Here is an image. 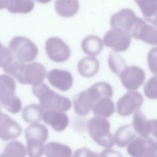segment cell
<instances>
[{
  "label": "cell",
  "mask_w": 157,
  "mask_h": 157,
  "mask_svg": "<svg viewBox=\"0 0 157 157\" xmlns=\"http://www.w3.org/2000/svg\"><path fill=\"white\" fill-rule=\"evenodd\" d=\"M113 89L111 85L105 82L96 83L90 88L80 92L74 98L75 112L80 116L89 113L93 105L101 98H112Z\"/></svg>",
  "instance_id": "cell-1"
},
{
  "label": "cell",
  "mask_w": 157,
  "mask_h": 157,
  "mask_svg": "<svg viewBox=\"0 0 157 157\" xmlns=\"http://www.w3.org/2000/svg\"><path fill=\"white\" fill-rule=\"evenodd\" d=\"M32 90L33 94L39 98L40 105L44 110L66 112L71 107L72 103L69 98L56 93L44 83L33 86Z\"/></svg>",
  "instance_id": "cell-2"
},
{
  "label": "cell",
  "mask_w": 157,
  "mask_h": 157,
  "mask_svg": "<svg viewBox=\"0 0 157 157\" xmlns=\"http://www.w3.org/2000/svg\"><path fill=\"white\" fill-rule=\"evenodd\" d=\"M16 84L13 78L8 74L0 75V103L4 109L12 113L21 110L20 99L15 94Z\"/></svg>",
  "instance_id": "cell-3"
},
{
  "label": "cell",
  "mask_w": 157,
  "mask_h": 157,
  "mask_svg": "<svg viewBox=\"0 0 157 157\" xmlns=\"http://www.w3.org/2000/svg\"><path fill=\"white\" fill-rule=\"evenodd\" d=\"M110 123L105 118L95 117L91 118L87 128L91 139L98 145L110 148L114 145V138L110 131Z\"/></svg>",
  "instance_id": "cell-4"
},
{
  "label": "cell",
  "mask_w": 157,
  "mask_h": 157,
  "mask_svg": "<svg viewBox=\"0 0 157 157\" xmlns=\"http://www.w3.org/2000/svg\"><path fill=\"white\" fill-rule=\"evenodd\" d=\"M9 48L15 58L25 63L34 60L38 54V48L35 44L22 36H16L12 39Z\"/></svg>",
  "instance_id": "cell-5"
},
{
  "label": "cell",
  "mask_w": 157,
  "mask_h": 157,
  "mask_svg": "<svg viewBox=\"0 0 157 157\" xmlns=\"http://www.w3.org/2000/svg\"><path fill=\"white\" fill-rule=\"evenodd\" d=\"M131 33L124 29L112 28L104 35L103 44L107 47L112 48L116 52L126 51L131 42Z\"/></svg>",
  "instance_id": "cell-6"
},
{
  "label": "cell",
  "mask_w": 157,
  "mask_h": 157,
  "mask_svg": "<svg viewBox=\"0 0 157 157\" xmlns=\"http://www.w3.org/2000/svg\"><path fill=\"white\" fill-rule=\"evenodd\" d=\"M45 49L48 57L56 63L66 61L71 55L69 47L58 37L48 38L45 42Z\"/></svg>",
  "instance_id": "cell-7"
},
{
  "label": "cell",
  "mask_w": 157,
  "mask_h": 157,
  "mask_svg": "<svg viewBox=\"0 0 157 157\" xmlns=\"http://www.w3.org/2000/svg\"><path fill=\"white\" fill-rule=\"evenodd\" d=\"M144 102V98L139 92L129 91L117 102L118 113L123 117L131 115L138 110Z\"/></svg>",
  "instance_id": "cell-8"
},
{
  "label": "cell",
  "mask_w": 157,
  "mask_h": 157,
  "mask_svg": "<svg viewBox=\"0 0 157 157\" xmlns=\"http://www.w3.org/2000/svg\"><path fill=\"white\" fill-rule=\"evenodd\" d=\"M131 36L152 45H157V25H152L138 17L131 31Z\"/></svg>",
  "instance_id": "cell-9"
},
{
  "label": "cell",
  "mask_w": 157,
  "mask_h": 157,
  "mask_svg": "<svg viewBox=\"0 0 157 157\" xmlns=\"http://www.w3.org/2000/svg\"><path fill=\"white\" fill-rule=\"evenodd\" d=\"M155 140L151 137H137L129 143L127 151L132 157H155Z\"/></svg>",
  "instance_id": "cell-10"
},
{
  "label": "cell",
  "mask_w": 157,
  "mask_h": 157,
  "mask_svg": "<svg viewBox=\"0 0 157 157\" xmlns=\"http://www.w3.org/2000/svg\"><path fill=\"white\" fill-rule=\"evenodd\" d=\"M124 87L130 91L139 88L144 82L145 73L138 66H127L119 75Z\"/></svg>",
  "instance_id": "cell-11"
},
{
  "label": "cell",
  "mask_w": 157,
  "mask_h": 157,
  "mask_svg": "<svg viewBox=\"0 0 157 157\" xmlns=\"http://www.w3.org/2000/svg\"><path fill=\"white\" fill-rule=\"evenodd\" d=\"M47 75V70L43 64L33 62L26 64L20 83L36 86L43 83Z\"/></svg>",
  "instance_id": "cell-12"
},
{
  "label": "cell",
  "mask_w": 157,
  "mask_h": 157,
  "mask_svg": "<svg viewBox=\"0 0 157 157\" xmlns=\"http://www.w3.org/2000/svg\"><path fill=\"white\" fill-rule=\"evenodd\" d=\"M137 19L138 17L131 9H123L112 15L110 25L112 28L124 29L131 33Z\"/></svg>",
  "instance_id": "cell-13"
},
{
  "label": "cell",
  "mask_w": 157,
  "mask_h": 157,
  "mask_svg": "<svg viewBox=\"0 0 157 157\" xmlns=\"http://www.w3.org/2000/svg\"><path fill=\"white\" fill-rule=\"evenodd\" d=\"M22 132L19 124L8 115L2 113L0 115V139L4 141L18 138Z\"/></svg>",
  "instance_id": "cell-14"
},
{
  "label": "cell",
  "mask_w": 157,
  "mask_h": 157,
  "mask_svg": "<svg viewBox=\"0 0 157 157\" xmlns=\"http://www.w3.org/2000/svg\"><path fill=\"white\" fill-rule=\"evenodd\" d=\"M47 77L52 86L62 91L69 90L73 84L72 75L66 70L53 69L48 72Z\"/></svg>",
  "instance_id": "cell-15"
},
{
  "label": "cell",
  "mask_w": 157,
  "mask_h": 157,
  "mask_svg": "<svg viewBox=\"0 0 157 157\" xmlns=\"http://www.w3.org/2000/svg\"><path fill=\"white\" fill-rule=\"evenodd\" d=\"M42 120L58 132L64 130L69 122L67 115L64 112L51 109L47 110L44 113Z\"/></svg>",
  "instance_id": "cell-16"
},
{
  "label": "cell",
  "mask_w": 157,
  "mask_h": 157,
  "mask_svg": "<svg viewBox=\"0 0 157 157\" xmlns=\"http://www.w3.org/2000/svg\"><path fill=\"white\" fill-rule=\"evenodd\" d=\"M146 21L157 25V0H135Z\"/></svg>",
  "instance_id": "cell-17"
},
{
  "label": "cell",
  "mask_w": 157,
  "mask_h": 157,
  "mask_svg": "<svg viewBox=\"0 0 157 157\" xmlns=\"http://www.w3.org/2000/svg\"><path fill=\"white\" fill-rule=\"evenodd\" d=\"M81 47L85 54L94 56L101 52L103 48V42L98 36L90 34L83 39Z\"/></svg>",
  "instance_id": "cell-18"
},
{
  "label": "cell",
  "mask_w": 157,
  "mask_h": 157,
  "mask_svg": "<svg viewBox=\"0 0 157 157\" xmlns=\"http://www.w3.org/2000/svg\"><path fill=\"white\" fill-rule=\"evenodd\" d=\"M99 69V61L93 56H86L81 59L77 64L79 74L85 77H91L95 75Z\"/></svg>",
  "instance_id": "cell-19"
},
{
  "label": "cell",
  "mask_w": 157,
  "mask_h": 157,
  "mask_svg": "<svg viewBox=\"0 0 157 157\" xmlns=\"http://www.w3.org/2000/svg\"><path fill=\"white\" fill-rule=\"evenodd\" d=\"M78 0H56L55 9L56 12L62 17H72L79 10Z\"/></svg>",
  "instance_id": "cell-20"
},
{
  "label": "cell",
  "mask_w": 157,
  "mask_h": 157,
  "mask_svg": "<svg viewBox=\"0 0 157 157\" xmlns=\"http://www.w3.org/2000/svg\"><path fill=\"white\" fill-rule=\"evenodd\" d=\"M91 110L96 117L106 118L110 117L115 112V107L110 98L102 97L93 105Z\"/></svg>",
  "instance_id": "cell-21"
},
{
  "label": "cell",
  "mask_w": 157,
  "mask_h": 157,
  "mask_svg": "<svg viewBox=\"0 0 157 157\" xmlns=\"http://www.w3.org/2000/svg\"><path fill=\"white\" fill-rule=\"evenodd\" d=\"M132 126L140 137H148L151 133L150 121L148 120L144 114L139 110L135 112L132 119Z\"/></svg>",
  "instance_id": "cell-22"
},
{
  "label": "cell",
  "mask_w": 157,
  "mask_h": 157,
  "mask_svg": "<svg viewBox=\"0 0 157 157\" xmlns=\"http://www.w3.org/2000/svg\"><path fill=\"white\" fill-rule=\"evenodd\" d=\"M136 133L133 126L125 124L120 127L116 131L114 142L120 147H124L136 137Z\"/></svg>",
  "instance_id": "cell-23"
},
{
  "label": "cell",
  "mask_w": 157,
  "mask_h": 157,
  "mask_svg": "<svg viewBox=\"0 0 157 157\" xmlns=\"http://www.w3.org/2000/svg\"><path fill=\"white\" fill-rule=\"evenodd\" d=\"M47 157H71L72 150L69 147L56 142L47 143L45 147Z\"/></svg>",
  "instance_id": "cell-24"
},
{
  "label": "cell",
  "mask_w": 157,
  "mask_h": 157,
  "mask_svg": "<svg viewBox=\"0 0 157 157\" xmlns=\"http://www.w3.org/2000/svg\"><path fill=\"white\" fill-rule=\"evenodd\" d=\"M48 135L47 127L44 124L39 123H32L25 131V136L26 140H38L45 143L48 138Z\"/></svg>",
  "instance_id": "cell-25"
},
{
  "label": "cell",
  "mask_w": 157,
  "mask_h": 157,
  "mask_svg": "<svg viewBox=\"0 0 157 157\" xmlns=\"http://www.w3.org/2000/svg\"><path fill=\"white\" fill-rule=\"evenodd\" d=\"M44 113V109L40 105L31 104L23 108L21 115L25 122L37 123L42 119Z\"/></svg>",
  "instance_id": "cell-26"
},
{
  "label": "cell",
  "mask_w": 157,
  "mask_h": 157,
  "mask_svg": "<svg viewBox=\"0 0 157 157\" xmlns=\"http://www.w3.org/2000/svg\"><path fill=\"white\" fill-rule=\"evenodd\" d=\"M34 7V0H9L7 9L12 13H28Z\"/></svg>",
  "instance_id": "cell-27"
},
{
  "label": "cell",
  "mask_w": 157,
  "mask_h": 157,
  "mask_svg": "<svg viewBox=\"0 0 157 157\" xmlns=\"http://www.w3.org/2000/svg\"><path fill=\"white\" fill-rule=\"evenodd\" d=\"M25 66V62L13 56L12 59L2 68L4 72L15 77L20 83Z\"/></svg>",
  "instance_id": "cell-28"
},
{
  "label": "cell",
  "mask_w": 157,
  "mask_h": 157,
  "mask_svg": "<svg viewBox=\"0 0 157 157\" xmlns=\"http://www.w3.org/2000/svg\"><path fill=\"white\" fill-rule=\"evenodd\" d=\"M26 149L20 142L13 140L5 147L4 151L0 154V157H25Z\"/></svg>",
  "instance_id": "cell-29"
},
{
  "label": "cell",
  "mask_w": 157,
  "mask_h": 157,
  "mask_svg": "<svg viewBox=\"0 0 157 157\" xmlns=\"http://www.w3.org/2000/svg\"><path fill=\"white\" fill-rule=\"evenodd\" d=\"M108 63L110 69L117 75H120L127 67L124 59L115 52H112L110 53L108 59Z\"/></svg>",
  "instance_id": "cell-30"
},
{
  "label": "cell",
  "mask_w": 157,
  "mask_h": 157,
  "mask_svg": "<svg viewBox=\"0 0 157 157\" xmlns=\"http://www.w3.org/2000/svg\"><path fill=\"white\" fill-rule=\"evenodd\" d=\"M26 151L29 157H41L44 152L45 148L42 141L28 139L26 140Z\"/></svg>",
  "instance_id": "cell-31"
},
{
  "label": "cell",
  "mask_w": 157,
  "mask_h": 157,
  "mask_svg": "<svg viewBox=\"0 0 157 157\" xmlns=\"http://www.w3.org/2000/svg\"><path fill=\"white\" fill-rule=\"evenodd\" d=\"M144 94L149 99H157V75L152 76L144 86Z\"/></svg>",
  "instance_id": "cell-32"
},
{
  "label": "cell",
  "mask_w": 157,
  "mask_h": 157,
  "mask_svg": "<svg viewBox=\"0 0 157 157\" xmlns=\"http://www.w3.org/2000/svg\"><path fill=\"white\" fill-rule=\"evenodd\" d=\"M147 63L151 72L157 75V47L152 48L148 52Z\"/></svg>",
  "instance_id": "cell-33"
},
{
  "label": "cell",
  "mask_w": 157,
  "mask_h": 157,
  "mask_svg": "<svg viewBox=\"0 0 157 157\" xmlns=\"http://www.w3.org/2000/svg\"><path fill=\"white\" fill-rule=\"evenodd\" d=\"M72 157H101L97 152H94L86 147H82L76 150Z\"/></svg>",
  "instance_id": "cell-34"
},
{
  "label": "cell",
  "mask_w": 157,
  "mask_h": 157,
  "mask_svg": "<svg viewBox=\"0 0 157 157\" xmlns=\"http://www.w3.org/2000/svg\"><path fill=\"white\" fill-rule=\"evenodd\" d=\"M100 155L101 157H123L120 152L110 148L104 150Z\"/></svg>",
  "instance_id": "cell-35"
},
{
  "label": "cell",
  "mask_w": 157,
  "mask_h": 157,
  "mask_svg": "<svg viewBox=\"0 0 157 157\" xmlns=\"http://www.w3.org/2000/svg\"><path fill=\"white\" fill-rule=\"evenodd\" d=\"M151 134L157 139V119L150 120Z\"/></svg>",
  "instance_id": "cell-36"
},
{
  "label": "cell",
  "mask_w": 157,
  "mask_h": 157,
  "mask_svg": "<svg viewBox=\"0 0 157 157\" xmlns=\"http://www.w3.org/2000/svg\"><path fill=\"white\" fill-rule=\"evenodd\" d=\"M9 0H0V10H2L7 7Z\"/></svg>",
  "instance_id": "cell-37"
},
{
  "label": "cell",
  "mask_w": 157,
  "mask_h": 157,
  "mask_svg": "<svg viewBox=\"0 0 157 157\" xmlns=\"http://www.w3.org/2000/svg\"><path fill=\"white\" fill-rule=\"evenodd\" d=\"M52 0H36V1H37L39 3H42V4H46V3L50 2Z\"/></svg>",
  "instance_id": "cell-38"
},
{
  "label": "cell",
  "mask_w": 157,
  "mask_h": 157,
  "mask_svg": "<svg viewBox=\"0 0 157 157\" xmlns=\"http://www.w3.org/2000/svg\"><path fill=\"white\" fill-rule=\"evenodd\" d=\"M155 156L157 157V139L156 140V144H155Z\"/></svg>",
  "instance_id": "cell-39"
},
{
  "label": "cell",
  "mask_w": 157,
  "mask_h": 157,
  "mask_svg": "<svg viewBox=\"0 0 157 157\" xmlns=\"http://www.w3.org/2000/svg\"><path fill=\"white\" fill-rule=\"evenodd\" d=\"M2 46H3V45H2V44L0 42V49H1V48L2 47Z\"/></svg>",
  "instance_id": "cell-40"
},
{
  "label": "cell",
  "mask_w": 157,
  "mask_h": 157,
  "mask_svg": "<svg viewBox=\"0 0 157 157\" xmlns=\"http://www.w3.org/2000/svg\"><path fill=\"white\" fill-rule=\"evenodd\" d=\"M1 113H2V112H1V106H0V115H1Z\"/></svg>",
  "instance_id": "cell-41"
},
{
  "label": "cell",
  "mask_w": 157,
  "mask_h": 157,
  "mask_svg": "<svg viewBox=\"0 0 157 157\" xmlns=\"http://www.w3.org/2000/svg\"><path fill=\"white\" fill-rule=\"evenodd\" d=\"M143 157H150V156H143Z\"/></svg>",
  "instance_id": "cell-42"
}]
</instances>
